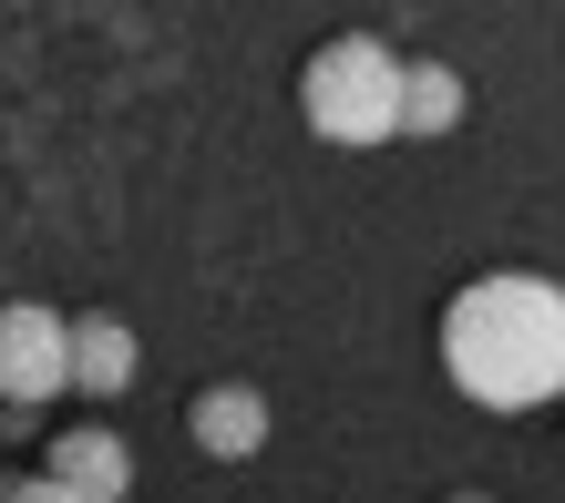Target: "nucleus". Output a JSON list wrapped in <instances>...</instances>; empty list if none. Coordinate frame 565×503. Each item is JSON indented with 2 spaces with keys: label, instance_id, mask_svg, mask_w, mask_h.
Masks as SVG:
<instances>
[{
  "label": "nucleus",
  "instance_id": "obj_9",
  "mask_svg": "<svg viewBox=\"0 0 565 503\" xmlns=\"http://www.w3.org/2000/svg\"><path fill=\"white\" fill-rule=\"evenodd\" d=\"M443 503H493V493H483V483H462V493H443Z\"/></svg>",
  "mask_w": 565,
  "mask_h": 503
},
{
  "label": "nucleus",
  "instance_id": "obj_2",
  "mask_svg": "<svg viewBox=\"0 0 565 503\" xmlns=\"http://www.w3.org/2000/svg\"><path fill=\"white\" fill-rule=\"evenodd\" d=\"M402 93H412V62L381 31H329L298 62V124L319 145H391L402 133Z\"/></svg>",
  "mask_w": 565,
  "mask_h": 503
},
{
  "label": "nucleus",
  "instance_id": "obj_8",
  "mask_svg": "<svg viewBox=\"0 0 565 503\" xmlns=\"http://www.w3.org/2000/svg\"><path fill=\"white\" fill-rule=\"evenodd\" d=\"M0 503H104V493H73L52 473H0Z\"/></svg>",
  "mask_w": 565,
  "mask_h": 503
},
{
  "label": "nucleus",
  "instance_id": "obj_1",
  "mask_svg": "<svg viewBox=\"0 0 565 503\" xmlns=\"http://www.w3.org/2000/svg\"><path fill=\"white\" fill-rule=\"evenodd\" d=\"M431 350L473 411H545V400H565V288L535 267L462 278L431 319Z\"/></svg>",
  "mask_w": 565,
  "mask_h": 503
},
{
  "label": "nucleus",
  "instance_id": "obj_5",
  "mask_svg": "<svg viewBox=\"0 0 565 503\" xmlns=\"http://www.w3.org/2000/svg\"><path fill=\"white\" fill-rule=\"evenodd\" d=\"M42 473H52V483H73V493L124 503V493H135V442H124L114 421H62L52 442H42Z\"/></svg>",
  "mask_w": 565,
  "mask_h": 503
},
{
  "label": "nucleus",
  "instance_id": "obj_3",
  "mask_svg": "<svg viewBox=\"0 0 565 503\" xmlns=\"http://www.w3.org/2000/svg\"><path fill=\"white\" fill-rule=\"evenodd\" d=\"M73 390V309L0 298V411H42Z\"/></svg>",
  "mask_w": 565,
  "mask_h": 503
},
{
  "label": "nucleus",
  "instance_id": "obj_6",
  "mask_svg": "<svg viewBox=\"0 0 565 503\" xmlns=\"http://www.w3.org/2000/svg\"><path fill=\"white\" fill-rule=\"evenodd\" d=\"M145 371V340L124 309H73V390L83 400H124Z\"/></svg>",
  "mask_w": 565,
  "mask_h": 503
},
{
  "label": "nucleus",
  "instance_id": "obj_7",
  "mask_svg": "<svg viewBox=\"0 0 565 503\" xmlns=\"http://www.w3.org/2000/svg\"><path fill=\"white\" fill-rule=\"evenodd\" d=\"M462 114H473V93H462L452 62H412V93H402V133H412V145L462 133Z\"/></svg>",
  "mask_w": 565,
  "mask_h": 503
},
{
  "label": "nucleus",
  "instance_id": "obj_4",
  "mask_svg": "<svg viewBox=\"0 0 565 503\" xmlns=\"http://www.w3.org/2000/svg\"><path fill=\"white\" fill-rule=\"evenodd\" d=\"M268 431H278V411H268L257 381H206V390L185 400V442L206 452V462H257Z\"/></svg>",
  "mask_w": 565,
  "mask_h": 503
}]
</instances>
